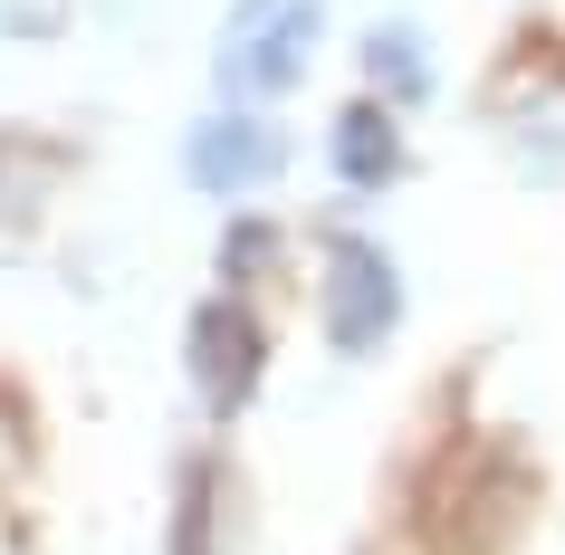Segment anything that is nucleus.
Instances as JSON below:
<instances>
[{
    "label": "nucleus",
    "mask_w": 565,
    "mask_h": 555,
    "mask_svg": "<svg viewBox=\"0 0 565 555\" xmlns=\"http://www.w3.org/2000/svg\"><path fill=\"white\" fill-rule=\"evenodd\" d=\"M317 58V0H239L231 39H221V77L231 96H288Z\"/></svg>",
    "instance_id": "obj_1"
},
{
    "label": "nucleus",
    "mask_w": 565,
    "mask_h": 555,
    "mask_svg": "<svg viewBox=\"0 0 565 555\" xmlns=\"http://www.w3.org/2000/svg\"><path fill=\"white\" fill-rule=\"evenodd\" d=\"M268 259H278V231H268V221H239V231L221 239V268H231V278H259Z\"/></svg>",
    "instance_id": "obj_7"
},
{
    "label": "nucleus",
    "mask_w": 565,
    "mask_h": 555,
    "mask_svg": "<svg viewBox=\"0 0 565 555\" xmlns=\"http://www.w3.org/2000/svg\"><path fill=\"white\" fill-rule=\"evenodd\" d=\"M173 555H211V479H192V498H182V526H173Z\"/></svg>",
    "instance_id": "obj_8"
},
{
    "label": "nucleus",
    "mask_w": 565,
    "mask_h": 555,
    "mask_svg": "<svg viewBox=\"0 0 565 555\" xmlns=\"http://www.w3.org/2000/svg\"><path fill=\"white\" fill-rule=\"evenodd\" d=\"M182 364H192V383H202L211 412H239L259 393L268 335H259V317H249L239 297H202V307H192V335H182Z\"/></svg>",
    "instance_id": "obj_2"
},
{
    "label": "nucleus",
    "mask_w": 565,
    "mask_h": 555,
    "mask_svg": "<svg viewBox=\"0 0 565 555\" xmlns=\"http://www.w3.org/2000/svg\"><path fill=\"white\" fill-rule=\"evenodd\" d=\"M327 153H335V173L355 182V192H384L393 173H403V135H393V116L364 96V106H345L335 116V135H327Z\"/></svg>",
    "instance_id": "obj_5"
},
{
    "label": "nucleus",
    "mask_w": 565,
    "mask_h": 555,
    "mask_svg": "<svg viewBox=\"0 0 565 555\" xmlns=\"http://www.w3.org/2000/svg\"><path fill=\"white\" fill-rule=\"evenodd\" d=\"M182 163H192V182H202V192H249V182H278L288 145H278V125H259L249 106H211V116L192 125Z\"/></svg>",
    "instance_id": "obj_4"
},
{
    "label": "nucleus",
    "mask_w": 565,
    "mask_h": 555,
    "mask_svg": "<svg viewBox=\"0 0 565 555\" xmlns=\"http://www.w3.org/2000/svg\"><path fill=\"white\" fill-rule=\"evenodd\" d=\"M393 317H403L393 259L374 239H335V259H327V335H335V354H374L393 335Z\"/></svg>",
    "instance_id": "obj_3"
},
{
    "label": "nucleus",
    "mask_w": 565,
    "mask_h": 555,
    "mask_svg": "<svg viewBox=\"0 0 565 555\" xmlns=\"http://www.w3.org/2000/svg\"><path fill=\"white\" fill-rule=\"evenodd\" d=\"M364 67H374V77H384L393 96H422V87H431V58H422V49H413V30H403V20H393V30H374V39H364Z\"/></svg>",
    "instance_id": "obj_6"
}]
</instances>
